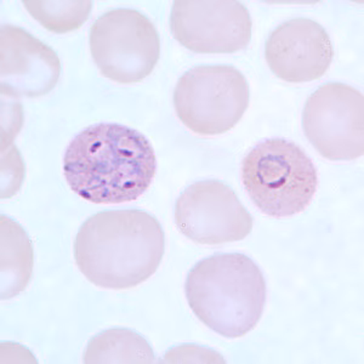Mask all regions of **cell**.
I'll list each match as a JSON object with an SVG mask.
<instances>
[{
    "label": "cell",
    "instance_id": "1",
    "mask_svg": "<svg viewBox=\"0 0 364 364\" xmlns=\"http://www.w3.org/2000/svg\"><path fill=\"white\" fill-rule=\"evenodd\" d=\"M70 190L87 202H133L157 171L154 149L144 134L124 125H91L70 141L63 158Z\"/></svg>",
    "mask_w": 364,
    "mask_h": 364
},
{
    "label": "cell",
    "instance_id": "2",
    "mask_svg": "<svg viewBox=\"0 0 364 364\" xmlns=\"http://www.w3.org/2000/svg\"><path fill=\"white\" fill-rule=\"evenodd\" d=\"M164 255V232L146 211L99 213L75 237V264L87 279L104 289H130L147 281Z\"/></svg>",
    "mask_w": 364,
    "mask_h": 364
},
{
    "label": "cell",
    "instance_id": "3",
    "mask_svg": "<svg viewBox=\"0 0 364 364\" xmlns=\"http://www.w3.org/2000/svg\"><path fill=\"white\" fill-rule=\"evenodd\" d=\"M199 321L219 336L237 339L257 327L266 305V281L247 255L216 254L199 261L185 284Z\"/></svg>",
    "mask_w": 364,
    "mask_h": 364
},
{
    "label": "cell",
    "instance_id": "4",
    "mask_svg": "<svg viewBox=\"0 0 364 364\" xmlns=\"http://www.w3.org/2000/svg\"><path fill=\"white\" fill-rule=\"evenodd\" d=\"M242 181L265 215L288 218L310 205L318 187V174L301 147L284 139H269L245 156Z\"/></svg>",
    "mask_w": 364,
    "mask_h": 364
},
{
    "label": "cell",
    "instance_id": "5",
    "mask_svg": "<svg viewBox=\"0 0 364 364\" xmlns=\"http://www.w3.org/2000/svg\"><path fill=\"white\" fill-rule=\"evenodd\" d=\"M249 85L232 66H198L178 79L174 107L182 124L203 136L235 128L249 106Z\"/></svg>",
    "mask_w": 364,
    "mask_h": 364
},
{
    "label": "cell",
    "instance_id": "6",
    "mask_svg": "<svg viewBox=\"0 0 364 364\" xmlns=\"http://www.w3.org/2000/svg\"><path fill=\"white\" fill-rule=\"evenodd\" d=\"M89 43L100 72L119 84L144 80L161 55L154 22L133 9H114L100 16L91 26Z\"/></svg>",
    "mask_w": 364,
    "mask_h": 364
},
{
    "label": "cell",
    "instance_id": "7",
    "mask_svg": "<svg viewBox=\"0 0 364 364\" xmlns=\"http://www.w3.org/2000/svg\"><path fill=\"white\" fill-rule=\"evenodd\" d=\"M302 129L322 157L353 161L364 154V97L343 83L322 85L309 97Z\"/></svg>",
    "mask_w": 364,
    "mask_h": 364
},
{
    "label": "cell",
    "instance_id": "8",
    "mask_svg": "<svg viewBox=\"0 0 364 364\" xmlns=\"http://www.w3.org/2000/svg\"><path fill=\"white\" fill-rule=\"evenodd\" d=\"M170 27L175 39L199 54H231L248 46L252 17L236 0H178Z\"/></svg>",
    "mask_w": 364,
    "mask_h": 364
},
{
    "label": "cell",
    "instance_id": "9",
    "mask_svg": "<svg viewBox=\"0 0 364 364\" xmlns=\"http://www.w3.org/2000/svg\"><path fill=\"white\" fill-rule=\"evenodd\" d=\"M175 224L198 245H219L245 240L252 232V218L231 187L205 180L187 187L178 197Z\"/></svg>",
    "mask_w": 364,
    "mask_h": 364
},
{
    "label": "cell",
    "instance_id": "10",
    "mask_svg": "<svg viewBox=\"0 0 364 364\" xmlns=\"http://www.w3.org/2000/svg\"><path fill=\"white\" fill-rule=\"evenodd\" d=\"M266 61L278 78L288 83H306L329 70L334 49L327 31L310 18H294L269 34Z\"/></svg>",
    "mask_w": 364,
    "mask_h": 364
},
{
    "label": "cell",
    "instance_id": "11",
    "mask_svg": "<svg viewBox=\"0 0 364 364\" xmlns=\"http://www.w3.org/2000/svg\"><path fill=\"white\" fill-rule=\"evenodd\" d=\"M61 73L58 54L25 29L4 25L0 29L1 94L37 97L54 89Z\"/></svg>",
    "mask_w": 364,
    "mask_h": 364
},
{
    "label": "cell",
    "instance_id": "12",
    "mask_svg": "<svg viewBox=\"0 0 364 364\" xmlns=\"http://www.w3.org/2000/svg\"><path fill=\"white\" fill-rule=\"evenodd\" d=\"M33 267L31 240L13 220L1 216V298H13L28 284Z\"/></svg>",
    "mask_w": 364,
    "mask_h": 364
},
{
    "label": "cell",
    "instance_id": "13",
    "mask_svg": "<svg viewBox=\"0 0 364 364\" xmlns=\"http://www.w3.org/2000/svg\"><path fill=\"white\" fill-rule=\"evenodd\" d=\"M149 343L135 331L116 328L91 339L84 355L85 363H152Z\"/></svg>",
    "mask_w": 364,
    "mask_h": 364
},
{
    "label": "cell",
    "instance_id": "14",
    "mask_svg": "<svg viewBox=\"0 0 364 364\" xmlns=\"http://www.w3.org/2000/svg\"><path fill=\"white\" fill-rule=\"evenodd\" d=\"M23 6L44 28L54 33H67L80 28L90 15L92 1H23Z\"/></svg>",
    "mask_w": 364,
    "mask_h": 364
}]
</instances>
